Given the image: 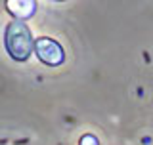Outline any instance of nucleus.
<instances>
[{"label": "nucleus", "mask_w": 153, "mask_h": 145, "mask_svg": "<svg viewBox=\"0 0 153 145\" xmlns=\"http://www.w3.org/2000/svg\"><path fill=\"white\" fill-rule=\"evenodd\" d=\"M4 44L12 59L16 61H27L31 54L35 52V40H33V33L23 21H12L6 27V35H4Z\"/></svg>", "instance_id": "1"}, {"label": "nucleus", "mask_w": 153, "mask_h": 145, "mask_svg": "<svg viewBox=\"0 0 153 145\" xmlns=\"http://www.w3.org/2000/svg\"><path fill=\"white\" fill-rule=\"evenodd\" d=\"M35 54L36 57L42 61V63L50 65V67H56V65H61L65 59V54H63V48L57 44L56 40L52 38H38L35 42Z\"/></svg>", "instance_id": "2"}, {"label": "nucleus", "mask_w": 153, "mask_h": 145, "mask_svg": "<svg viewBox=\"0 0 153 145\" xmlns=\"http://www.w3.org/2000/svg\"><path fill=\"white\" fill-rule=\"evenodd\" d=\"M6 8L12 16H16L19 21H21V19H27L35 13L36 2H33V0H8Z\"/></svg>", "instance_id": "3"}, {"label": "nucleus", "mask_w": 153, "mask_h": 145, "mask_svg": "<svg viewBox=\"0 0 153 145\" xmlns=\"http://www.w3.org/2000/svg\"><path fill=\"white\" fill-rule=\"evenodd\" d=\"M80 145H100L98 139H96L94 136H90V134H86V136L80 138Z\"/></svg>", "instance_id": "4"}]
</instances>
